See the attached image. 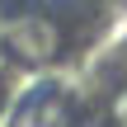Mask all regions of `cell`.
Returning <instances> with one entry per match:
<instances>
[{"mask_svg": "<svg viewBox=\"0 0 127 127\" xmlns=\"http://www.w3.org/2000/svg\"><path fill=\"white\" fill-rule=\"evenodd\" d=\"M9 127H71V99L57 90H38L14 108Z\"/></svg>", "mask_w": 127, "mask_h": 127, "instance_id": "obj_2", "label": "cell"}, {"mask_svg": "<svg viewBox=\"0 0 127 127\" xmlns=\"http://www.w3.org/2000/svg\"><path fill=\"white\" fill-rule=\"evenodd\" d=\"M0 38H5L9 57L24 61V66H47V61H57V52H61V28H57V19H47V14H38V9L14 14V19L0 28Z\"/></svg>", "mask_w": 127, "mask_h": 127, "instance_id": "obj_1", "label": "cell"}]
</instances>
